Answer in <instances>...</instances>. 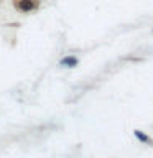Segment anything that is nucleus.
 Here are the masks:
<instances>
[{"instance_id": "7ed1b4c3", "label": "nucleus", "mask_w": 153, "mask_h": 158, "mask_svg": "<svg viewBox=\"0 0 153 158\" xmlns=\"http://www.w3.org/2000/svg\"><path fill=\"white\" fill-rule=\"evenodd\" d=\"M135 137H137V138H140L142 142H150V138L145 137V135H143V133H142L140 130H135Z\"/></svg>"}, {"instance_id": "f257e3e1", "label": "nucleus", "mask_w": 153, "mask_h": 158, "mask_svg": "<svg viewBox=\"0 0 153 158\" xmlns=\"http://www.w3.org/2000/svg\"><path fill=\"white\" fill-rule=\"evenodd\" d=\"M61 64H64V66H76L77 64V59L76 58H64Z\"/></svg>"}, {"instance_id": "f03ea898", "label": "nucleus", "mask_w": 153, "mask_h": 158, "mask_svg": "<svg viewBox=\"0 0 153 158\" xmlns=\"http://www.w3.org/2000/svg\"><path fill=\"white\" fill-rule=\"evenodd\" d=\"M31 7H33V3L28 2V0H23V2H20V8H23V10H31Z\"/></svg>"}]
</instances>
